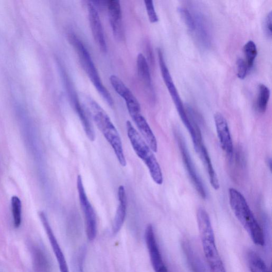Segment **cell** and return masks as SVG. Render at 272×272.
Instances as JSON below:
<instances>
[{"instance_id":"cell-1","label":"cell","mask_w":272,"mask_h":272,"mask_svg":"<svg viewBox=\"0 0 272 272\" xmlns=\"http://www.w3.org/2000/svg\"><path fill=\"white\" fill-rule=\"evenodd\" d=\"M82 100L92 116L97 127L113 148L120 164L123 167L126 166L127 162L120 136L109 116L99 104L92 99L86 96H83Z\"/></svg>"},{"instance_id":"cell-2","label":"cell","mask_w":272,"mask_h":272,"mask_svg":"<svg viewBox=\"0 0 272 272\" xmlns=\"http://www.w3.org/2000/svg\"><path fill=\"white\" fill-rule=\"evenodd\" d=\"M229 196L232 211L247 232L252 241L257 245L263 246L265 244L264 232L244 196L232 188L229 190Z\"/></svg>"},{"instance_id":"cell-3","label":"cell","mask_w":272,"mask_h":272,"mask_svg":"<svg viewBox=\"0 0 272 272\" xmlns=\"http://www.w3.org/2000/svg\"><path fill=\"white\" fill-rule=\"evenodd\" d=\"M197 221L204 252L211 272H226L217 247L210 217L202 207L197 210Z\"/></svg>"},{"instance_id":"cell-4","label":"cell","mask_w":272,"mask_h":272,"mask_svg":"<svg viewBox=\"0 0 272 272\" xmlns=\"http://www.w3.org/2000/svg\"><path fill=\"white\" fill-rule=\"evenodd\" d=\"M126 128L128 137L135 152L144 162L154 182L159 185H163V172L151 148L136 130L130 121H127Z\"/></svg>"},{"instance_id":"cell-5","label":"cell","mask_w":272,"mask_h":272,"mask_svg":"<svg viewBox=\"0 0 272 272\" xmlns=\"http://www.w3.org/2000/svg\"><path fill=\"white\" fill-rule=\"evenodd\" d=\"M68 38L70 43L75 49L77 55L79 56L81 65L90 81L93 83V85L101 95L103 100L108 104V105L112 107L114 105L112 97L106 87L104 86L98 71L97 70L92 58L85 45L74 34H70Z\"/></svg>"},{"instance_id":"cell-6","label":"cell","mask_w":272,"mask_h":272,"mask_svg":"<svg viewBox=\"0 0 272 272\" xmlns=\"http://www.w3.org/2000/svg\"><path fill=\"white\" fill-rule=\"evenodd\" d=\"M159 61L162 76L165 84V85L171 96L172 99L177 109L180 117L188 131L190 134H192L194 132V127L192 124L191 120L188 115L186 110L183 105L182 101H181L178 90L175 86L171 74L168 69L163 52L161 49H158Z\"/></svg>"},{"instance_id":"cell-7","label":"cell","mask_w":272,"mask_h":272,"mask_svg":"<svg viewBox=\"0 0 272 272\" xmlns=\"http://www.w3.org/2000/svg\"><path fill=\"white\" fill-rule=\"evenodd\" d=\"M77 187L81 209L85 217L87 236L90 241H93L97 234L96 214L92 205L89 201L81 175L77 177Z\"/></svg>"},{"instance_id":"cell-8","label":"cell","mask_w":272,"mask_h":272,"mask_svg":"<svg viewBox=\"0 0 272 272\" xmlns=\"http://www.w3.org/2000/svg\"><path fill=\"white\" fill-rule=\"evenodd\" d=\"M176 138L179 147L180 148L181 156H182L186 169L189 173L192 182L195 186V189L199 195L205 199L206 198V192L202 183L198 173L196 170V168L192 163V161L190 156V153L188 151L186 144L181 136L178 132L176 133Z\"/></svg>"},{"instance_id":"cell-9","label":"cell","mask_w":272,"mask_h":272,"mask_svg":"<svg viewBox=\"0 0 272 272\" xmlns=\"http://www.w3.org/2000/svg\"><path fill=\"white\" fill-rule=\"evenodd\" d=\"M145 238L154 272H168L163 256L161 254L153 226L152 224L147 225L145 230Z\"/></svg>"},{"instance_id":"cell-10","label":"cell","mask_w":272,"mask_h":272,"mask_svg":"<svg viewBox=\"0 0 272 272\" xmlns=\"http://www.w3.org/2000/svg\"><path fill=\"white\" fill-rule=\"evenodd\" d=\"M90 28L95 42L103 53H107V44L99 12L91 1L87 4Z\"/></svg>"},{"instance_id":"cell-11","label":"cell","mask_w":272,"mask_h":272,"mask_svg":"<svg viewBox=\"0 0 272 272\" xmlns=\"http://www.w3.org/2000/svg\"><path fill=\"white\" fill-rule=\"evenodd\" d=\"M109 81L115 91L125 100L129 114L141 112L138 101L124 82L115 75L110 76Z\"/></svg>"},{"instance_id":"cell-12","label":"cell","mask_w":272,"mask_h":272,"mask_svg":"<svg viewBox=\"0 0 272 272\" xmlns=\"http://www.w3.org/2000/svg\"><path fill=\"white\" fill-rule=\"evenodd\" d=\"M215 121L219 143L223 150L229 157L234 153V145L227 121L224 116L219 112L215 115Z\"/></svg>"},{"instance_id":"cell-13","label":"cell","mask_w":272,"mask_h":272,"mask_svg":"<svg viewBox=\"0 0 272 272\" xmlns=\"http://www.w3.org/2000/svg\"><path fill=\"white\" fill-rule=\"evenodd\" d=\"M67 89L71 103L72 104L77 115L79 116L87 137L90 141H94L95 139V133L94 128L87 117L85 110H84L82 104L80 102L79 97H78L74 89V86H68Z\"/></svg>"},{"instance_id":"cell-14","label":"cell","mask_w":272,"mask_h":272,"mask_svg":"<svg viewBox=\"0 0 272 272\" xmlns=\"http://www.w3.org/2000/svg\"><path fill=\"white\" fill-rule=\"evenodd\" d=\"M41 221L43 224L45 231L49 238L52 248H53L58 264H59L60 272H69L66 258L63 253L60 246L58 243L56 238L52 229L46 215L41 212L39 213Z\"/></svg>"},{"instance_id":"cell-15","label":"cell","mask_w":272,"mask_h":272,"mask_svg":"<svg viewBox=\"0 0 272 272\" xmlns=\"http://www.w3.org/2000/svg\"><path fill=\"white\" fill-rule=\"evenodd\" d=\"M107 8L110 25L114 37L121 40L124 37L121 5L118 0L108 1Z\"/></svg>"},{"instance_id":"cell-16","label":"cell","mask_w":272,"mask_h":272,"mask_svg":"<svg viewBox=\"0 0 272 272\" xmlns=\"http://www.w3.org/2000/svg\"><path fill=\"white\" fill-rule=\"evenodd\" d=\"M193 146L209 174L211 186L215 190H218L219 188V180L214 169L208 151L203 144V139L199 140Z\"/></svg>"},{"instance_id":"cell-17","label":"cell","mask_w":272,"mask_h":272,"mask_svg":"<svg viewBox=\"0 0 272 272\" xmlns=\"http://www.w3.org/2000/svg\"><path fill=\"white\" fill-rule=\"evenodd\" d=\"M118 197L119 204L113 224L112 231L116 235L124 224L127 213V196L125 187L122 185L118 188Z\"/></svg>"},{"instance_id":"cell-18","label":"cell","mask_w":272,"mask_h":272,"mask_svg":"<svg viewBox=\"0 0 272 272\" xmlns=\"http://www.w3.org/2000/svg\"><path fill=\"white\" fill-rule=\"evenodd\" d=\"M137 67L138 77L140 81L144 84L145 88L150 94L151 98L155 99L152 78L146 57L142 54H139L137 58Z\"/></svg>"},{"instance_id":"cell-19","label":"cell","mask_w":272,"mask_h":272,"mask_svg":"<svg viewBox=\"0 0 272 272\" xmlns=\"http://www.w3.org/2000/svg\"><path fill=\"white\" fill-rule=\"evenodd\" d=\"M195 22V31L199 41L206 47H209L211 44V34L208 24L204 17L201 14L193 15Z\"/></svg>"},{"instance_id":"cell-20","label":"cell","mask_w":272,"mask_h":272,"mask_svg":"<svg viewBox=\"0 0 272 272\" xmlns=\"http://www.w3.org/2000/svg\"><path fill=\"white\" fill-rule=\"evenodd\" d=\"M270 97V89L264 84L259 85L256 104V107L259 112L264 113L266 111Z\"/></svg>"},{"instance_id":"cell-21","label":"cell","mask_w":272,"mask_h":272,"mask_svg":"<svg viewBox=\"0 0 272 272\" xmlns=\"http://www.w3.org/2000/svg\"><path fill=\"white\" fill-rule=\"evenodd\" d=\"M247 258L251 272H270L262 258L255 252L250 251Z\"/></svg>"},{"instance_id":"cell-22","label":"cell","mask_w":272,"mask_h":272,"mask_svg":"<svg viewBox=\"0 0 272 272\" xmlns=\"http://www.w3.org/2000/svg\"><path fill=\"white\" fill-rule=\"evenodd\" d=\"M245 55V61L250 71L254 66L256 57L257 55V49L254 42L249 41L246 43L244 47Z\"/></svg>"},{"instance_id":"cell-23","label":"cell","mask_w":272,"mask_h":272,"mask_svg":"<svg viewBox=\"0 0 272 272\" xmlns=\"http://www.w3.org/2000/svg\"><path fill=\"white\" fill-rule=\"evenodd\" d=\"M11 209L14 225L15 228H18L22 223V202L17 196H13L11 198Z\"/></svg>"},{"instance_id":"cell-24","label":"cell","mask_w":272,"mask_h":272,"mask_svg":"<svg viewBox=\"0 0 272 272\" xmlns=\"http://www.w3.org/2000/svg\"><path fill=\"white\" fill-rule=\"evenodd\" d=\"M178 11L188 28L191 32L195 31V19H194L193 16L191 14V12L184 7H179Z\"/></svg>"},{"instance_id":"cell-25","label":"cell","mask_w":272,"mask_h":272,"mask_svg":"<svg viewBox=\"0 0 272 272\" xmlns=\"http://www.w3.org/2000/svg\"><path fill=\"white\" fill-rule=\"evenodd\" d=\"M144 2L149 20L152 23L158 22L159 18L155 11L153 1L152 0H145Z\"/></svg>"},{"instance_id":"cell-26","label":"cell","mask_w":272,"mask_h":272,"mask_svg":"<svg viewBox=\"0 0 272 272\" xmlns=\"http://www.w3.org/2000/svg\"><path fill=\"white\" fill-rule=\"evenodd\" d=\"M237 67L238 77L242 80H244L249 71L247 63L242 58H239L237 61Z\"/></svg>"},{"instance_id":"cell-27","label":"cell","mask_w":272,"mask_h":272,"mask_svg":"<svg viewBox=\"0 0 272 272\" xmlns=\"http://www.w3.org/2000/svg\"><path fill=\"white\" fill-rule=\"evenodd\" d=\"M272 11H270L265 18L264 23L265 33L270 38L272 37Z\"/></svg>"}]
</instances>
